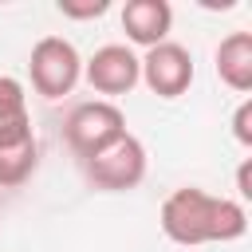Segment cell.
Returning a JSON list of instances; mask_svg holds the SVG:
<instances>
[{
	"instance_id": "1",
	"label": "cell",
	"mask_w": 252,
	"mask_h": 252,
	"mask_svg": "<svg viewBox=\"0 0 252 252\" xmlns=\"http://www.w3.org/2000/svg\"><path fill=\"white\" fill-rule=\"evenodd\" d=\"M158 224L181 248L228 244V240H240L248 232V209L232 197H213L197 185H181L161 201Z\"/></svg>"
},
{
	"instance_id": "2",
	"label": "cell",
	"mask_w": 252,
	"mask_h": 252,
	"mask_svg": "<svg viewBox=\"0 0 252 252\" xmlns=\"http://www.w3.org/2000/svg\"><path fill=\"white\" fill-rule=\"evenodd\" d=\"M122 134H126V114L114 102H106V98L79 102L67 114V122H63V142H67V150L79 161H91L94 154H102Z\"/></svg>"
},
{
	"instance_id": "3",
	"label": "cell",
	"mask_w": 252,
	"mask_h": 252,
	"mask_svg": "<svg viewBox=\"0 0 252 252\" xmlns=\"http://www.w3.org/2000/svg\"><path fill=\"white\" fill-rule=\"evenodd\" d=\"M28 75H32V91L43 98H63L79 87L83 79V55L71 39L63 35H43L32 55H28Z\"/></svg>"
},
{
	"instance_id": "4",
	"label": "cell",
	"mask_w": 252,
	"mask_h": 252,
	"mask_svg": "<svg viewBox=\"0 0 252 252\" xmlns=\"http://www.w3.org/2000/svg\"><path fill=\"white\" fill-rule=\"evenodd\" d=\"M146 165H150V158H146V146H142V138H134L130 130L118 138V142H110L102 154H94L91 161H83V173H87V181L94 185V189H102V193H126V189H138L142 181H146Z\"/></svg>"
},
{
	"instance_id": "5",
	"label": "cell",
	"mask_w": 252,
	"mask_h": 252,
	"mask_svg": "<svg viewBox=\"0 0 252 252\" xmlns=\"http://www.w3.org/2000/svg\"><path fill=\"white\" fill-rule=\"evenodd\" d=\"M83 79L91 83L94 94H106V102H110L118 94H130L142 83V67H138V55L130 51V43H106L83 63Z\"/></svg>"
},
{
	"instance_id": "6",
	"label": "cell",
	"mask_w": 252,
	"mask_h": 252,
	"mask_svg": "<svg viewBox=\"0 0 252 252\" xmlns=\"http://www.w3.org/2000/svg\"><path fill=\"white\" fill-rule=\"evenodd\" d=\"M138 67H142V83L158 98H181L193 83V55H189V47H181L173 39L150 47L138 59Z\"/></svg>"
},
{
	"instance_id": "7",
	"label": "cell",
	"mask_w": 252,
	"mask_h": 252,
	"mask_svg": "<svg viewBox=\"0 0 252 252\" xmlns=\"http://www.w3.org/2000/svg\"><path fill=\"white\" fill-rule=\"evenodd\" d=\"M173 28V8L169 0H126L122 8V32L134 47H158L169 39Z\"/></svg>"
},
{
	"instance_id": "8",
	"label": "cell",
	"mask_w": 252,
	"mask_h": 252,
	"mask_svg": "<svg viewBox=\"0 0 252 252\" xmlns=\"http://www.w3.org/2000/svg\"><path fill=\"white\" fill-rule=\"evenodd\" d=\"M217 79L236 94L252 91V32H228L217 43Z\"/></svg>"
},
{
	"instance_id": "9",
	"label": "cell",
	"mask_w": 252,
	"mask_h": 252,
	"mask_svg": "<svg viewBox=\"0 0 252 252\" xmlns=\"http://www.w3.org/2000/svg\"><path fill=\"white\" fill-rule=\"evenodd\" d=\"M35 138L32 130V114H28V94L24 83L12 75H0V150Z\"/></svg>"
},
{
	"instance_id": "10",
	"label": "cell",
	"mask_w": 252,
	"mask_h": 252,
	"mask_svg": "<svg viewBox=\"0 0 252 252\" xmlns=\"http://www.w3.org/2000/svg\"><path fill=\"white\" fill-rule=\"evenodd\" d=\"M35 165H39V142L35 138L4 146L0 150V189H20L24 181H32Z\"/></svg>"
},
{
	"instance_id": "11",
	"label": "cell",
	"mask_w": 252,
	"mask_h": 252,
	"mask_svg": "<svg viewBox=\"0 0 252 252\" xmlns=\"http://www.w3.org/2000/svg\"><path fill=\"white\" fill-rule=\"evenodd\" d=\"M110 12V0H59V16L67 20H98Z\"/></svg>"
},
{
	"instance_id": "12",
	"label": "cell",
	"mask_w": 252,
	"mask_h": 252,
	"mask_svg": "<svg viewBox=\"0 0 252 252\" xmlns=\"http://www.w3.org/2000/svg\"><path fill=\"white\" fill-rule=\"evenodd\" d=\"M232 134H236V142L244 146V150H252V102L244 98L240 106H236V114H232Z\"/></svg>"
},
{
	"instance_id": "13",
	"label": "cell",
	"mask_w": 252,
	"mask_h": 252,
	"mask_svg": "<svg viewBox=\"0 0 252 252\" xmlns=\"http://www.w3.org/2000/svg\"><path fill=\"white\" fill-rule=\"evenodd\" d=\"M248 169H252L248 161L236 169V193H240V201H248V197H252V181H248Z\"/></svg>"
}]
</instances>
